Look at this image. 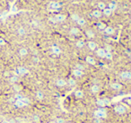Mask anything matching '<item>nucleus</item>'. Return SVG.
Returning a JSON list of instances; mask_svg holds the SVG:
<instances>
[{"instance_id": "32", "label": "nucleus", "mask_w": 131, "mask_h": 123, "mask_svg": "<svg viewBox=\"0 0 131 123\" xmlns=\"http://www.w3.org/2000/svg\"><path fill=\"white\" fill-rule=\"evenodd\" d=\"M79 18H80V16H79V15H78L76 13H74V14H71V19H72L74 22H77V20L79 19Z\"/></svg>"}, {"instance_id": "29", "label": "nucleus", "mask_w": 131, "mask_h": 123, "mask_svg": "<svg viewBox=\"0 0 131 123\" xmlns=\"http://www.w3.org/2000/svg\"><path fill=\"white\" fill-rule=\"evenodd\" d=\"M97 6H98V10H100V11L102 12L103 10L107 7V5L104 3V2H99L98 5H97Z\"/></svg>"}, {"instance_id": "15", "label": "nucleus", "mask_w": 131, "mask_h": 123, "mask_svg": "<svg viewBox=\"0 0 131 123\" xmlns=\"http://www.w3.org/2000/svg\"><path fill=\"white\" fill-rule=\"evenodd\" d=\"M100 91H101V88L98 84H93L90 86V92H92V94H98L100 92Z\"/></svg>"}, {"instance_id": "14", "label": "nucleus", "mask_w": 131, "mask_h": 123, "mask_svg": "<svg viewBox=\"0 0 131 123\" xmlns=\"http://www.w3.org/2000/svg\"><path fill=\"white\" fill-rule=\"evenodd\" d=\"M28 54H29V51L27 48L22 47L18 50V55H19L20 57H22V58H24V57L28 56Z\"/></svg>"}, {"instance_id": "28", "label": "nucleus", "mask_w": 131, "mask_h": 123, "mask_svg": "<svg viewBox=\"0 0 131 123\" xmlns=\"http://www.w3.org/2000/svg\"><path fill=\"white\" fill-rule=\"evenodd\" d=\"M102 14L103 15H105V16H107V17H109L112 14V11L109 8V7H106V8L102 11Z\"/></svg>"}, {"instance_id": "34", "label": "nucleus", "mask_w": 131, "mask_h": 123, "mask_svg": "<svg viewBox=\"0 0 131 123\" xmlns=\"http://www.w3.org/2000/svg\"><path fill=\"white\" fill-rule=\"evenodd\" d=\"M57 123H66V120L64 119H62V118H58L56 120H55Z\"/></svg>"}, {"instance_id": "8", "label": "nucleus", "mask_w": 131, "mask_h": 123, "mask_svg": "<svg viewBox=\"0 0 131 123\" xmlns=\"http://www.w3.org/2000/svg\"><path fill=\"white\" fill-rule=\"evenodd\" d=\"M86 46L88 47V49H89L90 51H95L98 49V44L94 41H92V40H90V41H87Z\"/></svg>"}, {"instance_id": "35", "label": "nucleus", "mask_w": 131, "mask_h": 123, "mask_svg": "<svg viewBox=\"0 0 131 123\" xmlns=\"http://www.w3.org/2000/svg\"><path fill=\"white\" fill-rule=\"evenodd\" d=\"M126 102H128V103H129V104H131V97L128 98V99L126 100Z\"/></svg>"}, {"instance_id": "12", "label": "nucleus", "mask_w": 131, "mask_h": 123, "mask_svg": "<svg viewBox=\"0 0 131 123\" xmlns=\"http://www.w3.org/2000/svg\"><path fill=\"white\" fill-rule=\"evenodd\" d=\"M73 95H74L76 99H83V98H84V95L85 94H84V92L82 89H76V90H75Z\"/></svg>"}, {"instance_id": "9", "label": "nucleus", "mask_w": 131, "mask_h": 123, "mask_svg": "<svg viewBox=\"0 0 131 123\" xmlns=\"http://www.w3.org/2000/svg\"><path fill=\"white\" fill-rule=\"evenodd\" d=\"M110 87L113 91H120V90H122L123 85L119 82H113L111 84H110Z\"/></svg>"}, {"instance_id": "23", "label": "nucleus", "mask_w": 131, "mask_h": 123, "mask_svg": "<svg viewBox=\"0 0 131 123\" xmlns=\"http://www.w3.org/2000/svg\"><path fill=\"white\" fill-rule=\"evenodd\" d=\"M92 17H94L96 19H99V18H101V17L102 16V12L98 10V9H95V10H93L92 12Z\"/></svg>"}, {"instance_id": "38", "label": "nucleus", "mask_w": 131, "mask_h": 123, "mask_svg": "<svg viewBox=\"0 0 131 123\" xmlns=\"http://www.w3.org/2000/svg\"><path fill=\"white\" fill-rule=\"evenodd\" d=\"M130 41H131V36H130Z\"/></svg>"}, {"instance_id": "26", "label": "nucleus", "mask_w": 131, "mask_h": 123, "mask_svg": "<svg viewBox=\"0 0 131 123\" xmlns=\"http://www.w3.org/2000/svg\"><path fill=\"white\" fill-rule=\"evenodd\" d=\"M107 26L108 25L103 22H99L97 23V28H98V30H100V31H104Z\"/></svg>"}, {"instance_id": "6", "label": "nucleus", "mask_w": 131, "mask_h": 123, "mask_svg": "<svg viewBox=\"0 0 131 123\" xmlns=\"http://www.w3.org/2000/svg\"><path fill=\"white\" fill-rule=\"evenodd\" d=\"M72 75L74 76V78H81L84 76V72L83 70L77 69V68H74L72 71Z\"/></svg>"}, {"instance_id": "2", "label": "nucleus", "mask_w": 131, "mask_h": 123, "mask_svg": "<svg viewBox=\"0 0 131 123\" xmlns=\"http://www.w3.org/2000/svg\"><path fill=\"white\" fill-rule=\"evenodd\" d=\"M110 102H111V101L107 98H97L95 100V104L98 108H105L109 105Z\"/></svg>"}, {"instance_id": "13", "label": "nucleus", "mask_w": 131, "mask_h": 123, "mask_svg": "<svg viewBox=\"0 0 131 123\" xmlns=\"http://www.w3.org/2000/svg\"><path fill=\"white\" fill-rule=\"evenodd\" d=\"M35 98H36L37 100L39 102H42L45 100V98H46V96H45V93L42 91H40V90H38L36 92H35Z\"/></svg>"}, {"instance_id": "7", "label": "nucleus", "mask_w": 131, "mask_h": 123, "mask_svg": "<svg viewBox=\"0 0 131 123\" xmlns=\"http://www.w3.org/2000/svg\"><path fill=\"white\" fill-rule=\"evenodd\" d=\"M55 84H56V86H58L59 88H64V87L67 86V80L64 78H59L56 80Z\"/></svg>"}, {"instance_id": "19", "label": "nucleus", "mask_w": 131, "mask_h": 123, "mask_svg": "<svg viewBox=\"0 0 131 123\" xmlns=\"http://www.w3.org/2000/svg\"><path fill=\"white\" fill-rule=\"evenodd\" d=\"M85 62H86L87 64L91 65V66H95L96 65V60L92 56H87L85 58Z\"/></svg>"}, {"instance_id": "27", "label": "nucleus", "mask_w": 131, "mask_h": 123, "mask_svg": "<svg viewBox=\"0 0 131 123\" xmlns=\"http://www.w3.org/2000/svg\"><path fill=\"white\" fill-rule=\"evenodd\" d=\"M76 23H77V25H79V26H84L86 24V20L84 19V17H80V18L77 20Z\"/></svg>"}, {"instance_id": "21", "label": "nucleus", "mask_w": 131, "mask_h": 123, "mask_svg": "<svg viewBox=\"0 0 131 123\" xmlns=\"http://www.w3.org/2000/svg\"><path fill=\"white\" fill-rule=\"evenodd\" d=\"M75 47L78 48V49H83V48L85 47L86 43L84 42V40H77V41H75Z\"/></svg>"}, {"instance_id": "30", "label": "nucleus", "mask_w": 131, "mask_h": 123, "mask_svg": "<svg viewBox=\"0 0 131 123\" xmlns=\"http://www.w3.org/2000/svg\"><path fill=\"white\" fill-rule=\"evenodd\" d=\"M107 7H109V8L113 12L114 10H116V8H117V5H116V3H114V2H111V3L108 5Z\"/></svg>"}, {"instance_id": "24", "label": "nucleus", "mask_w": 131, "mask_h": 123, "mask_svg": "<svg viewBox=\"0 0 131 123\" xmlns=\"http://www.w3.org/2000/svg\"><path fill=\"white\" fill-rule=\"evenodd\" d=\"M16 32H17V35H18V36L22 37V36H24L25 34H26V30H25L24 27L21 26V27H19V28L17 29Z\"/></svg>"}, {"instance_id": "4", "label": "nucleus", "mask_w": 131, "mask_h": 123, "mask_svg": "<svg viewBox=\"0 0 131 123\" xmlns=\"http://www.w3.org/2000/svg\"><path fill=\"white\" fill-rule=\"evenodd\" d=\"M15 72H16V76H26L27 74L29 73V70L26 68L25 67H17L16 70H15Z\"/></svg>"}, {"instance_id": "33", "label": "nucleus", "mask_w": 131, "mask_h": 123, "mask_svg": "<svg viewBox=\"0 0 131 123\" xmlns=\"http://www.w3.org/2000/svg\"><path fill=\"white\" fill-rule=\"evenodd\" d=\"M113 56H112V53L110 51H107L106 52V56H105V59H108V60H111Z\"/></svg>"}, {"instance_id": "37", "label": "nucleus", "mask_w": 131, "mask_h": 123, "mask_svg": "<svg viewBox=\"0 0 131 123\" xmlns=\"http://www.w3.org/2000/svg\"><path fill=\"white\" fill-rule=\"evenodd\" d=\"M66 123H75V122H73V121H66Z\"/></svg>"}, {"instance_id": "1", "label": "nucleus", "mask_w": 131, "mask_h": 123, "mask_svg": "<svg viewBox=\"0 0 131 123\" xmlns=\"http://www.w3.org/2000/svg\"><path fill=\"white\" fill-rule=\"evenodd\" d=\"M93 116L96 119H100V120H105L108 117V112L105 110V108H97L93 112Z\"/></svg>"}, {"instance_id": "18", "label": "nucleus", "mask_w": 131, "mask_h": 123, "mask_svg": "<svg viewBox=\"0 0 131 123\" xmlns=\"http://www.w3.org/2000/svg\"><path fill=\"white\" fill-rule=\"evenodd\" d=\"M103 31H104V33L106 34V35L111 36V35H113L115 33V29L112 26H107Z\"/></svg>"}, {"instance_id": "16", "label": "nucleus", "mask_w": 131, "mask_h": 123, "mask_svg": "<svg viewBox=\"0 0 131 123\" xmlns=\"http://www.w3.org/2000/svg\"><path fill=\"white\" fill-rule=\"evenodd\" d=\"M69 32H70L71 35L76 37V36H79V35H80L81 31H80V29L78 28V27H72V28L70 29Z\"/></svg>"}, {"instance_id": "36", "label": "nucleus", "mask_w": 131, "mask_h": 123, "mask_svg": "<svg viewBox=\"0 0 131 123\" xmlns=\"http://www.w3.org/2000/svg\"><path fill=\"white\" fill-rule=\"evenodd\" d=\"M49 123H57L55 120H52V121H50V122H49Z\"/></svg>"}, {"instance_id": "39", "label": "nucleus", "mask_w": 131, "mask_h": 123, "mask_svg": "<svg viewBox=\"0 0 131 123\" xmlns=\"http://www.w3.org/2000/svg\"><path fill=\"white\" fill-rule=\"evenodd\" d=\"M98 123H101V122H98Z\"/></svg>"}, {"instance_id": "17", "label": "nucleus", "mask_w": 131, "mask_h": 123, "mask_svg": "<svg viewBox=\"0 0 131 123\" xmlns=\"http://www.w3.org/2000/svg\"><path fill=\"white\" fill-rule=\"evenodd\" d=\"M55 18V20H56L57 22H63L66 21V19H67V16L65 15V14H58L56 15V16L54 17Z\"/></svg>"}, {"instance_id": "3", "label": "nucleus", "mask_w": 131, "mask_h": 123, "mask_svg": "<svg viewBox=\"0 0 131 123\" xmlns=\"http://www.w3.org/2000/svg\"><path fill=\"white\" fill-rule=\"evenodd\" d=\"M113 111L117 115H125L127 113V108L123 104H116L113 108Z\"/></svg>"}, {"instance_id": "31", "label": "nucleus", "mask_w": 131, "mask_h": 123, "mask_svg": "<svg viewBox=\"0 0 131 123\" xmlns=\"http://www.w3.org/2000/svg\"><path fill=\"white\" fill-rule=\"evenodd\" d=\"M32 120H33L35 123H39L40 122V116L38 114H35L32 116Z\"/></svg>"}, {"instance_id": "20", "label": "nucleus", "mask_w": 131, "mask_h": 123, "mask_svg": "<svg viewBox=\"0 0 131 123\" xmlns=\"http://www.w3.org/2000/svg\"><path fill=\"white\" fill-rule=\"evenodd\" d=\"M85 35H86V37L89 40H92L95 37V32L92 31V29H87L85 31Z\"/></svg>"}, {"instance_id": "11", "label": "nucleus", "mask_w": 131, "mask_h": 123, "mask_svg": "<svg viewBox=\"0 0 131 123\" xmlns=\"http://www.w3.org/2000/svg\"><path fill=\"white\" fill-rule=\"evenodd\" d=\"M51 52L55 55V56H60L62 53V51L60 47H59L58 45H52L51 46Z\"/></svg>"}, {"instance_id": "10", "label": "nucleus", "mask_w": 131, "mask_h": 123, "mask_svg": "<svg viewBox=\"0 0 131 123\" xmlns=\"http://www.w3.org/2000/svg\"><path fill=\"white\" fill-rule=\"evenodd\" d=\"M95 51H96V55H97L99 58H101V59H105L107 51L104 48H98Z\"/></svg>"}, {"instance_id": "5", "label": "nucleus", "mask_w": 131, "mask_h": 123, "mask_svg": "<svg viewBox=\"0 0 131 123\" xmlns=\"http://www.w3.org/2000/svg\"><path fill=\"white\" fill-rule=\"evenodd\" d=\"M120 78L125 81H131V71H122L120 74Z\"/></svg>"}, {"instance_id": "22", "label": "nucleus", "mask_w": 131, "mask_h": 123, "mask_svg": "<svg viewBox=\"0 0 131 123\" xmlns=\"http://www.w3.org/2000/svg\"><path fill=\"white\" fill-rule=\"evenodd\" d=\"M50 8L53 9V10H59L60 7H61V4L59 3V2H56V1H53V2H51L50 5Z\"/></svg>"}, {"instance_id": "25", "label": "nucleus", "mask_w": 131, "mask_h": 123, "mask_svg": "<svg viewBox=\"0 0 131 123\" xmlns=\"http://www.w3.org/2000/svg\"><path fill=\"white\" fill-rule=\"evenodd\" d=\"M67 85L68 86H71V87H74L76 85V81H75V79L74 77H70L67 80Z\"/></svg>"}]
</instances>
